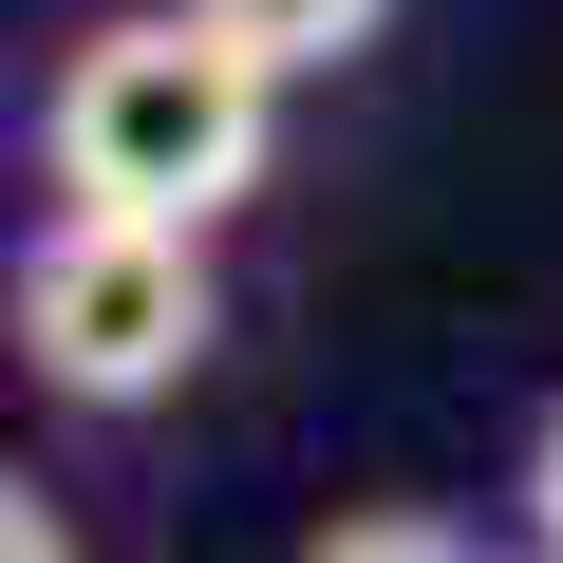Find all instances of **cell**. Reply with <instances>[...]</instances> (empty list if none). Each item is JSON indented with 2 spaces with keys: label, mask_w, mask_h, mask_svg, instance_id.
Returning a JSON list of instances; mask_svg holds the SVG:
<instances>
[{
  "label": "cell",
  "mask_w": 563,
  "mask_h": 563,
  "mask_svg": "<svg viewBox=\"0 0 563 563\" xmlns=\"http://www.w3.org/2000/svg\"><path fill=\"white\" fill-rule=\"evenodd\" d=\"M507 488H526V544H544V563H563V395H544V413H526V470H507Z\"/></svg>",
  "instance_id": "8992f818"
},
{
  "label": "cell",
  "mask_w": 563,
  "mask_h": 563,
  "mask_svg": "<svg viewBox=\"0 0 563 563\" xmlns=\"http://www.w3.org/2000/svg\"><path fill=\"white\" fill-rule=\"evenodd\" d=\"M38 151H57V207H132V225H225L282 151V76L207 20V0H113V20L57 38V95H38Z\"/></svg>",
  "instance_id": "6da1fadb"
},
{
  "label": "cell",
  "mask_w": 563,
  "mask_h": 563,
  "mask_svg": "<svg viewBox=\"0 0 563 563\" xmlns=\"http://www.w3.org/2000/svg\"><path fill=\"white\" fill-rule=\"evenodd\" d=\"M207 20H225L282 95H301V76H339V57H376V38H395V0H207Z\"/></svg>",
  "instance_id": "3957f363"
},
{
  "label": "cell",
  "mask_w": 563,
  "mask_h": 563,
  "mask_svg": "<svg viewBox=\"0 0 563 563\" xmlns=\"http://www.w3.org/2000/svg\"><path fill=\"white\" fill-rule=\"evenodd\" d=\"M301 563H470V526H451V507H339Z\"/></svg>",
  "instance_id": "277c9868"
},
{
  "label": "cell",
  "mask_w": 563,
  "mask_h": 563,
  "mask_svg": "<svg viewBox=\"0 0 563 563\" xmlns=\"http://www.w3.org/2000/svg\"><path fill=\"white\" fill-rule=\"evenodd\" d=\"M0 563H76V507H57L38 470H0Z\"/></svg>",
  "instance_id": "5b68a950"
},
{
  "label": "cell",
  "mask_w": 563,
  "mask_h": 563,
  "mask_svg": "<svg viewBox=\"0 0 563 563\" xmlns=\"http://www.w3.org/2000/svg\"><path fill=\"white\" fill-rule=\"evenodd\" d=\"M526 563H544V544H526Z\"/></svg>",
  "instance_id": "52a82bcc"
},
{
  "label": "cell",
  "mask_w": 563,
  "mask_h": 563,
  "mask_svg": "<svg viewBox=\"0 0 563 563\" xmlns=\"http://www.w3.org/2000/svg\"><path fill=\"white\" fill-rule=\"evenodd\" d=\"M0 320H20V376L57 413H151L225 357V263L207 225H132V207H57L0 282Z\"/></svg>",
  "instance_id": "7a4b0ae2"
}]
</instances>
